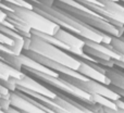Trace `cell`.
<instances>
[{
    "label": "cell",
    "mask_w": 124,
    "mask_h": 113,
    "mask_svg": "<svg viewBox=\"0 0 124 113\" xmlns=\"http://www.w3.org/2000/svg\"><path fill=\"white\" fill-rule=\"evenodd\" d=\"M10 102L11 105L16 108L20 112L23 113H45L35 103L30 101L26 98L25 94L20 90L11 91L10 94Z\"/></svg>",
    "instance_id": "cell-5"
},
{
    "label": "cell",
    "mask_w": 124,
    "mask_h": 113,
    "mask_svg": "<svg viewBox=\"0 0 124 113\" xmlns=\"http://www.w3.org/2000/svg\"><path fill=\"white\" fill-rule=\"evenodd\" d=\"M25 75L23 71H19L16 68H12L9 63L0 60V79H9L11 76L22 78Z\"/></svg>",
    "instance_id": "cell-13"
},
{
    "label": "cell",
    "mask_w": 124,
    "mask_h": 113,
    "mask_svg": "<svg viewBox=\"0 0 124 113\" xmlns=\"http://www.w3.org/2000/svg\"><path fill=\"white\" fill-rule=\"evenodd\" d=\"M24 50H31L33 52H36V53L41 54L52 61L64 64V65L76 71H78L79 65H81V60L77 57L73 56V54L71 56L70 52L44 40L35 34H32L30 38H25Z\"/></svg>",
    "instance_id": "cell-2"
},
{
    "label": "cell",
    "mask_w": 124,
    "mask_h": 113,
    "mask_svg": "<svg viewBox=\"0 0 124 113\" xmlns=\"http://www.w3.org/2000/svg\"><path fill=\"white\" fill-rule=\"evenodd\" d=\"M12 8L13 12L16 15H19L21 19H23L31 28L34 30H38L41 33H46L49 35H56L58 30H60V26L47 16L43 15L41 13L37 12L35 9L25 8V7H20L16 4L8 3Z\"/></svg>",
    "instance_id": "cell-3"
},
{
    "label": "cell",
    "mask_w": 124,
    "mask_h": 113,
    "mask_svg": "<svg viewBox=\"0 0 124 113\" xmlns=\"http://www.w3.org/2000/svg\"><path fill=\"white\" fill-rule=\"evenodd\" d=\"M16 90H20V91H22V92H24V94L28 95V96L33 97V98L39 100L40 102L45 103L48 108H50V109L54 111V113H68L65 109H63L58 102H56L54 99L49 98V97L45 96V95L38 94V92H35V91H33V90L26 89V88H23V87H19V86L16 87Z\"/></svg>",
    "instance_id": "cell-10"
},
{
    "label": "cell",
    "mask_w": 124,
    "mask_h": 113,
    "mask_svg": "<svg viewBox=\"0 0 124 113\" xmlns=\"http://www.w3.org/2000/svg\"><path fill=\"white\" fill-rule=\"evenodd\" d=\"M1 1H2V0H0V2H1Z\"/></svg>",
    "instance_id": "cell-24"
},
{
    "label": "cell",
    "mask_w": 124,
    "mask_h": 113,
    "mask_svg": "<svg viewBox=\"0 0 124 113\" xmlns=\"http://www.w3.org/2000/svg\"><path fill=\"white\" fill-rule=\"evenodd\" d=\"M14 82H15V84H16V87L19 86V87H23V88H26V89L33 90V91H35V92L45 95V96L49 97V98H51V99L57 98V92L50 90L49 88L44 86L43 84H39L35 78H33V77L28 76V75H26V74L24 75L22 78H16V77H14Z\"/></svg>",
    "instance_id": "cell-6"
},
{
    "label": "cell",
    "mask_w": 124,
    "mask_h": 113,
    "mask_svg": "<svg viewBox=\"0 0 124 113\" xmlns=\"http://www.w3.org/2000/svg\"><path fill=\"white\" fill-rule=\"evenodd\" d=\"M13 39L10 38L9 36H7V35H4L3 33L0 32V44H3V45H7L9 46V47H11V46L13 45Z\"/></svg>",
    "instance_id": "cell-17"
},
{
    "label": "cell",
    "mask_w": 124,
    "mask_h": 113,
    "mask_svg": "<svg viewBox=\"0 0 124 113\" xmlns=\"http://www.w3.org/2000/svg\"><path fill=\"white\" fill-rule=\"evenodd\" d=\"M23 72L30 73L31 75H33V76L36 77V78L41 79V81L45 82L48 85H51L52 87L57 88V89H59V90H62V91L66 92V94L71 95V96H73L74 98L79 99V100L84 101V102H94L92 94L81 89L79 87L75 86L74 84L70 83L69 81L64 79L63 77H61V76H52V75L45 74V73L39 72V71L32 70V68H23Z\"/></svg>",
    "instance_id": "cell-4"
},
{
    "label": "cell",
    "mask_w": 124,
    "mask_h": 113,
    "mask_svg": "<svg viewBox=\"0 0 124 113\" xmlns=\"http://www.w3.org/2000/svg\"><path fill=\"white\" fill-rule=\"evenodd\" d=\"M1 112H2V110H1V109H0V113H1Z\"/></svg>",
    "instance_id": "cell-23"
},
{
    "label": "cell",
    "mask_w": 124,
    "mask_h": 113,
    "mask_svg": "<svg viewBox=\"0 0 124 113\" xmlns=\"http://www.w3.org/2000/svg\"><path fill=\"white\" fill-rule=\"evenodd\" d=\"M114 102H116V107H118L119 109L121 110V112L124 113V100H122V98H120V99H118V100H116Z\"/></svg>",
    "instance_id": "cell-20"
},
{
    "label": "cell",
    "mask_w": 124,
    "mask_h": 113,
    "mask_svg": "<svg viewBox=\"0 0 124 113\" xmlns=\"http://www.w3.org/2000/svg\"><path fill=\"white\" fill-rule=\"evenodd\" d=\"M110 86H111V87L113 88V89L116 90V92H118V94H120L122 98H124V90L123 89H121V88H118V87H114V86H112V85H110Z\"/></svg>",
    "instance_id": "cell-22"
},
{
    "label": "cell",
    "mask_w": 124,
    "mask_h": 113,
    "mask_svg": "<svg viewBox=\"0 0 124 113\" xmlns=\"http://www.w3.org/2000/svg\"><path fill=\"white\" fill-rule=\"evenodd\" d=\"M7 14H8L7 20L14 26L17 33H20L24 38H30L32 36V28L23 19H21L19 15H16L13 11L7 12Z\"/></svg>",
    "instance_id": "cell-12"
},
{
    "label": "cell",
    "mask_w": 124,
    "mask_h": 113,
    "mask_svg": "<svg viewBox=\"0 0 124 113\" xmlns=\"http://www.w3.org/2000/svg\"><path fill=\"white\" fill-rule=\"evenodd\" d=\"M54 100H56V102H58L63 109H65L68 113H83L79 108H77L76 105H73L72 102H70V101H68L66 99H64L60 95L57 94V98L54 99Z\"/></svg>",
    "instance_id": "cell-14"
},
{
    "label": "cell",
    "mask_w": 124,
    "mask_h": 113,
    "mask_svg": "<svg viewBox=\"0 0 124 113\" xmlns=\"http://www.w3.org/2000/svg\"><path fill=\"white\" fill-rule=\"evenodd\" d=\"M33 3L34 9L37 12L41 13L43 15L47 16L54 23H57L61 28L74 33L78 36L83 37L84 39L98 41V43L111 44L112 36L100 30L92 27L90 25L84 23L82 20L77 19L76 16L72 15L70 12L65 11L64 9L56 4L45 3L43 0H27Z\"/></svg>",
    "instance_id": "cell-1"
},
{
    "label": "cell",
    "mask_w": 124,
    "mask_h": 113,
    "mask_svg": "<svg viewBox=\"0 0 124 113\" xmlns=\"http://www.w3.org/2000/svg\"><path fill=\"white\" fill-rule=\"evenodd\" d=\"M19 58H20V60H21V62H22V65H23V68H32V70H36V71H39V72L45 73V74L52 75V76H60V74H59V73H57L56 71H54V70H51V68H47V66H45L44 64L39 63L38 61L32 59L31 57L26 56V54L21 53L19 56Z\"/></svg>",
    "instance_id": "cell-11"
},
{
    "label": "cell",
    "mask_w": 124,
    "mask_h": 113,
    "mask_svg": "<svg viewBox=\"0 0 124 113\" xmlns=\"http://www.w3.org/2000/svg\"><path fill=\"white\" fill-rule=\"evenodd\" d=\"M93 66H95L96 68H98L100 72L105 73L110 79H111V85L114 86V87L121 88V89L124 90V70L121 68H118V66H112V68H109V66H103L99 63H96V62H90L88 61Z\"/></svg>",
    "instance_id": "cell-7"
},
{
    "label": "cell",
    "mask_w": 124,
    "mask_h": 113,
    "mask_svg": "<svg viewBox=\"0 0 124 113\" xmlns=\"http://www.w3.org/2000/svg\"><path fill=\"white\" fill-rule=\"evenodd\" d=\"M10 92L11 91L8 89V88L4 87V86L0 83V95H1V96H8V95H10Z\"/></svg>",
    "instance_id": "cell-19"
},
{
    "label": "cell",
    "mask_w": 124,
    "mask_h": 113,
    "mask_svg": "<svg viewBox=\"0 0 124 113\" xmlns=\"http://www.w3.org/2000/svg\"><path fill=\"white\" fill-rule=\"evenodd\" d=\"M6 3H11V4H16L20 7H25V8H30V9H34L33 3H31L27 0H2Z\"/></svg>",
    "instance_id": "cell-16"
},
{
    "label": "cell",
    "mask_w": 124,
    "mask_h": 113,
    "mask_svg": "<svg viewBox=\"0 0 124 113\" xmlns=\"http://www.w3.org/2000/svg\"><path fill=\"white\" fill-rule=\"evenodd\" d=\"M78 58V57H77ZM81 65H79V68H78V72L81 74L85 75L86 77L90 79H94V81H97L99 83H102L105 85H111V79L105 74V73L100 72L98 68H96L95 66H93L87 60H84V59H81Z\"/></svg>",
    "instance_id": "cell-8"
},
{
    "label": "cell",
    "mask_w": 124,
    "mask_h": 113,
    "mask_svg": "<svg viewBox=\"0 0 124 113\" xmlns=\"http://www.w3.org/2000/svg\"><path fill=\"white\" fill-rule=\"evenodd\" d=\"M54 36L73 49H84V47L86 46L83 37L78 36L70 30H64V28H60Z\"/></svg>",
    "instance_id": "cell-9"
},
{
    "label": "cell",
    "mask_w": 124,
    "mask_h": 113,
    "mask_svg": "<svg viewBox=\"0 0 124 113\" xmlns=\"http://www.w3.org/2000/svg\"><path fill=\"white\" fill-rule=\"evenodd\" d=\"M20 111L16 109V108H14V107H12V105H10V107L8 108V109L6 110V112L4 113H19Z\"/></svg>",
    "instance_id": "cell-21"
},
{
    "label": "cell",
    "mask_w": 124,
    "mask_h": 113,
    "mask_svg": "<svg viewBox=\"0 0 124 113\" xmlns=\"http://www.w3.org/2000/svg\"><path fill=\"white\" fill-rule=\"evenodd\" d=\"M0 53L2 56H4V53H9V54H14V52L11 50V48L7 45H3V44H0Z\"/></svg>",
    "instance_id": "cell-18"
},
{
    "label": "cell",
    "mask_w": 124,
    "mask_h": 113,
    "mask_svg": "<svg viewBox=\"0 0 124 113\" xmlns=\"http://www.w3.org/2000/svg\"><path fill=\"white\" fill-rule=\"evenodd\" d=\"M0 96H1V95H0Z\"/></svg>",
    "instance_id": "cell-25"
},
{
    "label": "cell",
    "mask_w": 124,
    "mask_h": 113,
    "mask_svg": "<svg viewBox=\"0 0 124 113\" xmlns=\"http://www.w3.org/2000/svg\"><path fill=\"white\" fill-rule=\"evenodd\" d=\"M111 46L116 51L124 54V35L123 36H120V37L112 36Z\"/></svg>",
    "instance_id": "cell-15"
},
{
    "label": "cell",
    "mask_w": 124,
    "mask_h": 113,
    "mask_svg": "<svg viewBox=\"0 0 124 113\" xmlns=\"http://www.w3.org/2000/svg\"><path fill=\"white\" fill-rule=\"evenodd\" d=\"M123 4H124V3H123Z\"/></svg>",
    "instance_id": "cell-26"
}]
</instances>
